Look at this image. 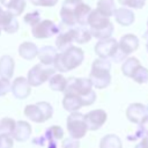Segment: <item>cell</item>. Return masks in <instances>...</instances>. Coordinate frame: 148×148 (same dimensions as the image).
Returning a JSON list of instances; mask_svg holds the SVG:
<instances>
[{"label":"cell","instance_id":"23","mask_svg":"<svg viewBox=\"0 0 148 148\" xmlns=\"http://www.w3.org/2000/svg\"><path fill=\"white\" fill-rule=\"evenodd\" d=\"M71 30H72L73 39H74L75 43L84 44V43H88L91 39L90 31L87 28H83V27H72Z\"/></svg>","mask_w":148,"mask_h":148},{"label":"cell","instance_id":"29","mask_svg":"<svg viewBox=\"0 0 148 148\" xmlns=\"http://www.w3.org/2000/svg\"><path fill=\"white\" fill-rule=\"evenodd\" d=\"M49 141H58L60 139H62L64 136V130L60 126H50L45 130L44 134H43Z\"/></svg>","mask_w":148,"mask_h":148},{"label":"cell","instance_id":"48","mask_svg":"<svg viewBox=\"0 0 148 148\" xmlns=\"http://www.w3.org/2000/svg\"><path fill=\"white\" fill-rule=\"evenodd\" d=\"M147 25H148V21H147Z\"/></svg>","mask_w":148,"mask_h":148},{"label":"cell","instance_id":"13","mask_svg":"<svg viewBox=\"0 0 148 148\" xmlns=\"http://www.w3.org/2000/svg\"><path fill=\"white\" fill-rule=\"evenodd\" d=\"M146 116H147L146 106L141 103H132L126 109V117L133 124H140Z\"/></svg>","mask_w":148,"mask_h":148},{"label":"cell","instance_id":"37","mask_svg":"<svg viewBox=\"0 0 148 148\" xmlns=\"http://www.w3.org/2000/svg\"><path fill=\"white\" fill-rule=\"evenodd\" d=\"M62 148H80V142L76 139L67 138L62 141Z\"/></svg>","mask_w":148,"mask_h":148},{"label":"cell","instance_id":"35","mask_svg":"<svg viewBox=\"0 0 148 148\" xmlns=\"http://www.w3.org/2000/svg\"><path fill=\"white\" fill-rule=\"evenodd\" d=\"M81 101H82V105L83 106H88V105L94 104V102L96 101V92L94 90H91L89 94H87L86 96L81 97Z\"/></svg>","mask_w":148,"mask_h":148},{"label":"cell","instance_id":"7","mask_svg":"<svg viewBox=\"0 0 148 148\" xmlns=\"http://www.w3.org/2000/svg\"><path fill=\"white\" fill-rule=\"evenodd\" d=\"M92 90V84L87 77H69L64 94H75L80 97L86 96Z\"/></svg>","mask_w":148,"mask_h":148},{"label":"cell","instance_id":"4","mask_svg":"<svg viewBox=\"0 0 148 148\" xmlns=\"http://www.w3.org/2000/svg\"><path fill=\"white\" fill-rule=\"evenodd\" d=\"M24 114L34 123H44L53 114V108L47 102H37L24 108Z\"/></svg>","mask_w":148,"mask_h":148},{"label":"cell","instance_id":"33","mask_svg":"<svg viewBox=\"0 0 148 148\" xmlns=\"http://www.w3.org/2000/svg\"><path fill=\"white\" fill-rule=\"evenodd\" d=\"M24 22L27 24H29L31 28L35 27L36 24H38L40 22V14H39V12L34 10V12H30V13L25 14L24 15Z\"/></svg>","mask_w":148,"mask_h":148},{"label":"cell","instance_id":"38","mask_svg":"<svg viewBox=\"0 0 148 148\" xmlns=\"http://www.w3.org/2000/svg\"><path fill=\"white\" fill-rule=\"evenodd\" d=\"M10 86H12V84H10L9 80L0 79V97H1V96H5L7 92H9Z\"/></svg>","mask_w":148,"mask_h":148},{"label":"cell","instance_id":"41","mask_svg":"<svg viewBox=\"0 0 148 148\" xmlns=\"http://www.w3.org/2000/svg\"><path fill=\"white\" fill-rule=\"evenodd\" d=\"M49 142H50V141H49L44 135L36 136V138L32 139V143H34V145H37V146H40V147H46Z\"/></svg>","mask_w":148,"mask_h":148},{"label":"cell","instance_id":"21","mask_svg":"<svg viewBox=\"0 0 148 148\" xmlns=\"http://www.w3.org/2000/svg\"><path fill=\"white\" fill-rule=\"evenodd\" d=\"M73 34H72V30H67L65 32H60L58 36H57V39H56V46L57 49L60 51V52H64L65 50H67L68 47L73 46Z\"/></svg>","mask_w":148,"mask_h":148},{"label":"cell","instance_id":"36","mask_svg":"<svg viewBox=\"0 0 148 148\" xmlns=\"http://www.w3.org/2000/svg\"><path fill=\"white\" fill-rule=\"evenodd\" d=\"M14 140L9 135H0V148H13Z\"/></svg>","mask_w":148,"mask_h":148},{"label":"cell","instance_id":"34","mask_svg":"<svg viewBox=\"0 0 148 148\" xmlns=\"http://www.w3.org/2000/svg\"><path fill=\"white\" fill-rule=\"evenodd\" d=\"M118 1L123 6L134 9H141L146 3V0H118Z\"/></svg>","mask_w":148,"mask_h":148},{"label":"cell","instance_id":"40","mask_svg":"<svg viewBox=\"0 0 148 148\" xmlns=\"http://www.w3.org/2000/svg\"><path fill=\"white\" fill-rule=\"evenodd\" d=\"M32 5L35 6H42V7H52L57 5L58 0H31Z\"/></svg>","mask_w":148,"mask_h":148},{"label":"cell","instance_id":"17","mask_svg":"<svg viewBox=\"0 0 148 148\" xmlns=\"http://www.w3.org/2000/svg\"><path fill=\"white\" fill-rule=\"evenodd\" d=\"M14 67H15L14 59L8 54L2 56L0 58V79H6V80L12 79L14 74Z\"/></svg>","mask_w":148,"mask_h":148},{"label":"cell","instance_id":"25","mask_svg":"<svg viewBox=\"0 0 148 148\" xmlns=\"http://www.w3.org/2000/svg\"><path fill=\"white\" fill-rule=\"evenodd\" d=\"M102 15L110 17L114 15L116 12V3L113 0H98L97 2V8H96Z\"/></svg>","mask_w":148,"mask_h":148},{"label":"cell","instance_id":"24","mask_svg":"<svg viewBox=\"0 0 148 148\" xmlns=\"http://www.w3.org/2000/svg\"><path fill=\"white\" fill-rule=\"evenodd\" d=\"M99 148H123V143L118 135L106 134L101 139Z\"/></svg>","mask_w":148,"mask_h":148},{"label":"cell","instance_id":"47","mask_svg":"<svg viewBox=\"0 0 148 148\" xmlns=\"http://www.w3.org/2000/svg\"><path fill=\"white\" fill-rule=\"evenodd\" d=\"M0 35H1V28H0Z\"/></svg>","mask_w":148,"mask_h":148},{"label":"cell","instance_id":"30","mask_svg":"<svg viewBox=\"0 0 148 148\" xmlns=\"http://www.w3.org/2000/svg\"><path fill=\"white\" fill-rule=\"evenodd\" d=\"M90 35L91 37H95V38H98L99 40L102 39H108V38H111L112 34H113V24L111 23L110 25L105 27V28H102V29H98V30H90Z\"/></svg>","mask_w":148,"mask_h":148},{"label":"cell","instance_id":"16","mask_svg":"<svg viewBox=\"0 0 148 148\" xmlns=\"http://www.w3.org/2000/svg\"><path fill=\"white\" fill-rule=\"evenodd\" d=\"M31 132H32V128L28 121L18 120V121H16V126H15V130L12 134V138H13V140H16L18 142H23L30 138Z\"/></svg>","mask_w":148,"mask_h":148},{"label":"cell","instance_id":"3","mask_svg":"<svg viewBox=\"0 0 148 148\" xmlns=\"http://www.w3.org/2000/svg\"><path fill=\"white\" fill-rule=\"evenodd\" d=\"M111 62L105 59H96L91 65V71L89 80L94 87L97 89L106 88L111 82Z\"/></svg>","mask_w":148,"mask_h":148},{"label":"cell","instance_id":"18","mask_svg":"<svg viewBox=\"0 0 148 148\" xmlns=\"http://www.w3.org/2000/svg\"><path fill=\"white\" fill-rule=\"evenodd\" d=\"M114 18H116V22L119 23L120 25L123 27H128L131 25L134 20H135V16H134V13L126 8V7H120V8H117L116 12H114Z\"/></svg>","mask_w":148,"mask_h":148},{"label":"cell","instance_id":"6","mask_svg":"<svg viewBox=\"0 0 148 148\" xmlns=\"http://www.w3.org/2000/svg\"><path fill=\"white\" fill-rule=\"evenodd\" d=\"M66 125H67V131L69 133V136L76 140L82 139L88 132V128L84 121V114L79 111L72 112L67 117Z\"/></svg>","mask_w":148,"mask_h":148},{"label":"cell","instance_id":"26","mask_svg":"<svg viewBox=\"0 0 148 148\" xmlns=\"http://www.w3.org/2000/svg\"><path fill=\"white\" fill-rule=\"evenodd\" d=\"M67 86V79L62 74H54L49 80V87L54 91H65Z\"/></svg>","mask_w":148,"mask_h":148},{"label":"cell","instance_id":"5","mask_svg":"<svg viewBox=\"0 0 148 148\" xmlns=\"http://www.w3.org/2000/svg\"><path fill=\"white\" fill-rule=\"evenodd\" d=\"M56 74V69L52 66H44L42 64L35 65L28 72L27 81L30 87H38L44 82L49 81L52 75Z\"/></svg>","mask_w":148,"mask_h":148},{"label":"cell","instance_id":"19","mask_svg":"<svg viewBox=\"0 0 148 148\" xmlns=\"http://www.w3.org/2000/svg\"><path fill=\"white\" fill-rule=\"evenodd\" d=\"M39 61L44 66H51L54 62V59L57 57V50L50 45H45L40 49H38V54H37Z\"/></svg>","mask_w":148,"mask_h":148},{"label":"cell","instance_id":"15","mask_svg":"<svg viewBox=\"0 0 148 148\" xmlns=\"http://www.w3.org/2000/svg\"><path fill=\"white\" fill-rule=\"evenodd\" d=\"M118 46L126 56H128V54H131V53H133L134 51L138 50L139 39L133 34H126L120 38V40L118 43Z\"/></svg>","mask_w":148,"mask_h":148},{"label":"cell","instance_id":"49","mask_svg":"<svg viewBox=\"0 0 148 148\" xmlns=\"http://www.w3.org/2000/svg\"><path fill=\"white\" fill-rule=\"evenodd\" d=\"M24 1H27V0H24ZM30 1H31V0H30Z\"/></svg>","mask_w":148,"mask_h":148},{"label":"cell","instance_id":"31","mask_svg":"<svg viewBox=\"0 0 148 148\" xmlns=\"http://www.w3.org/2000/svg\"><path fill=\"white\" fill-rule=\"evenodd\" d=\"M131 79H133L136 83H147L148 82V69L146 67H142L141 65L133 72Z\"/></svg>","mask_w":148,"mask_h":148},{"label":"cell","instance_id":"32","mask_svg":"<svg viewBox=\"0 0 148 148\" xmlns=\"http://www.w3.org/2000/svg\"><path fill=\"white\" fill-rule=\"evenodd\" d=\"M25 8V1L24 0H14L9 7L7 8V10L13 15V16H18L23 13Z\"/></svg>","mask_w":148,"mask_h":148},{"label":"cell","instance_id":"42","mask_svg":"<svg viewBox=\"0 0 148 148\" xmlns=\"http://www.w3.org/2000/svg\"><path fill=\"white\" fill-rule=\"evenodd\" d=\"M142 148H148V135H145L142 139H141V142L139 143Z\"/></svg>","mask_w":148,"mask_h":148},{"label":"cell","instance_id":"46","mask_svg":"<svg viewBox=\"0 0 148 148\" xmlns=\"http://www.w3.org/2000/svg\"><path fill=\"white\" fill-rule=\"evenodd\" d=\"M146 47H147V51H148V42H147V45H146Z\"/></svg>","mask_w":148,"mask_h":148},{"label":"cell","instance_id":"9","mask_svg":"<svg viewBox=\"0 0 148 148\" xmlns=\"http://www.w3.org/2000/svg\"><path fill=\"white\" fill-rule=\"evenodd\" d=\"M118 49H119L118 42L112 37L108 38V39L98 40L95 45V52L99 57V59H105V60H109V61L117 53Z\"/></svg>","mask_w":148,"mask_h":148},{"label":"cell","instance_id":"14","mask_svg":"<svg viewBox=\"0 0 148 148\" xmlns=\"http://www.w3.org/2000/svg\"><path fill=\"white\" fill-rule=\"evenodd\" d=\"M87 24L90 27V30H98V29H102V28L110 25L111 21L109 17L102 15L97 9H95V10L90 12V14L88 16V23Z\"/></svg>","mask_w":148,"mask_h":148},{"label":"cell","instance_id":"10","mask_svg":"<svg viewBox=\"0 0 148 148\" xmlns=\"http://www.w3.org/2000/svg\"><path fill=\"white\" fill-rule=\"evenodd\" d=\"M106 119H108V114L102 109L91 110L84 114V121L88 131H97L105 124Z\"/></svg>","mask_w":148,"mask_h":148},{"label":"cell","instance_id":"27","mask_svg":"<svg viewBox=\"0 0 148 148\" xmlns=\"http://www.w3.org/2000/svg\"><path fill=\"white\" fill-rule=\"evenodd\" d=\"M140 65H141V64H140V61H139L136 58L130 57V58H127L126 60H124V62H123V65H121V72L124 73L125 76L131 77L132 74H133V72H134Z\"/></svg>","mask_w":148,"mask_h":148},{"label":"cell","instance_id":"44","mask_svg":"<svg viewBox=\"0 0 148 148\" xmlns=\"http://www.w3.org/2000/svg\"><path fill=\"white\" fill-rule=\"evenodd\" d=\"M134 148H142V147H141V146H140V145H139V143H138V145H136V146H135V147H134Z\"/></svg>","mask_w":148,"mask_h":148},{"label":"cell","instance_id":"39","mask_svg":"<svg viewBox=\"0 0 148 148\" xmlns=\"http://www.w3.org/2000/svg\"><path fill=\"white\" fill-rule=\"evenodd\" d=\"M138 132L142 135V138L145 135H148V114L141 120V123L139 124V128H138Z\"/></svg>","mask_w":148,"mask_h":148},{"label":"cell","instance_id":"28","mask_svg":"<svg viewBox=\"0 0 148 148\" xmlns=\"http://www.w3.org/2000/svg\"><path fill=\"white\" fill-rule=\"evenodd\" d=\"M16 126V121L9 117L2 118L0 120V135H9L12 136Z\"/></svg>","mask_w":148,"mask_h":148},{"label":"cell","instance_id":"11","mask_svg":"<svg viewBox=\"0 0 148 148\" xmlns=\"http://www.w3.org/2000/svg\"><path fill=\"white\" fill-rule=\"evenodd\" d=\"M10 90H12L14 97H16L17 99H24L30 95L31 87L28 83L25 77L18 76V77L14 79V81L10 86Z\"/></svg>","mask_w":148,"mask_h":148},{"label":"cell","instance_id":"20","mask_svg":"<svg viewBox=\"0 0 148 148\" xmlns=\"http://www.w3.org/2000/svg\"><path fill=\"white\" fill-rule=\"evenodd\" d=\"M62 106L66 111H69L72 113V112L79 111L83 105L80 96L75 94H65L62 98Z\"/></svg>","mask_w":148,"mask_h":148},{"label":"cell","instance_id":"43","mask_svg":"<svg viewBox=\"0 0 148 148\" xmlns=\"http://www.w3.org/2000/svg\"><path fill=\"white\" fill-rule=\"evenodd\" d=\"M13 1H14V0H0V3H1L2 6H5L6 8H8L9 5H10Z\"/></svg>","mask_w":148,"mask_h":148},{"label":"cell","instance_id":"8","mask_svg":"<svg viewBox=\"0 0 148 148\" xmlns=\"http://www.w3.org/2000/svg\"><path fill=\"white\" fill-rule=\"evenodd\" d=\"M31 34L35 38L43 39V38H49L52 36H58L60 34V27L57 25L53 21L50 20H43L38 24L31 28Z\"/></svg>","mask_w":148,"mask_h":148},{"label":"cell","instance_id":"22","mask_svg":"<svg viewBox=\"0 0 148 148\" xmlns=\"http://www.w3.org/2000/svg\"><path fill=\"white\" fill-rule=\"evenodd\" d=\"M20 56L25 60H32L38 54V47L31 42H24L18 46Z\"/></svg>","mask_w":148,"mask_h":148},{"label":"cell","instance_id":"2","mask_svg":"<svg viewBox=\"0 0 148 148\" xmlns=\"http://www.w3.org/2000/svg\"><path fill=\"white\" fill-rule=\"evenodd\" d=\"M84 59V53L82 49L77 46H71L64 52L57 53L54 59V69L59 71L60 73H65L79 67Z\"/></svg>","mask_w":148,"mask_h":148},{"label":"cell","instance_id":"45","mask_svg":"<svg viewBox=\"0 0 148 148\" xmlns=\"http://www.w3.org/2000/svg\"><path fill=\"white\" fill-rule=\"evenodd\" d=\"M146 111H147V114H148V105L146 106Z\"/></svg>","mask_w":148,"mask_h":148},{"label":"cell","instance_id":"12","mask_svg":"<svg viewBox=\"0 0 148 148\" xmlns=\"http://www.w3.org/2000/svg\"><path fill=\"white\" fill-rule=\"evenodd\" d=\"M0 28L7 34H14L18 30V21L7 9L0 7Z\"/></svg>","mask_w":148,"mask_h":148},{"label":"cell","instance_id":"1","mask_svg":"<svg viewBox=\"0 0 148 148\" xmlns=\"http://www.w3.org/2000/svg\"><path fill=\"white\" fill-rule=\"evenodd\" d=\"M91 12V8L86 5L82 0H65L61 5L60 17L64 24L68 27H80L87 25L88 16Z\"/></svg>","mask_w":148,"mask_h":148}]
</instances>
